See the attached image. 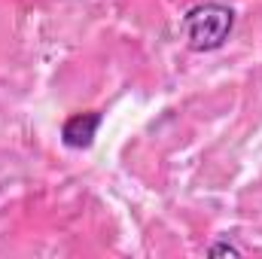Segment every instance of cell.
Listing matches in <instances>:
<instances>
[{"instance_id":"6da1fadb","label":"cell","mask_w":262,"mask_h":259,"mask_svg":"<svg viewBox=\"0 0 262 259\" xmlns=\"http://www.w3.org/2000/svg\"><path fill=\"white\" fill-rule=\"evenodd\" d=\"M235 28V9L216 0L195 3L186 15H183V34L189 49L195 52H216L226 46V40L232 37Z\"/></svg>"},{"instance_id":"7a4b0ae2","label":"cell","mask_w":262,"mask_h":259,"mask_svg":"<svg viewBox=\"0 0 262 259\" xmlns=\"http://www.w3.org/2000/svg\"><path fill=\"white\" fill-rule=\"evenodd\" d=\"M104 116L98 110H89V113H73L61 125V143L70 146V149H89L98 137V128H101Z\"/></svg>"},{"instance_id":"3957f363","label":"cell","mask_w":262,"mask_h":259,"mask_svg":"<svg viewBox=\"0 0 262 259\" xmlns=\"http://www.w3.org/2000/svg\"><path fill=\"white\" fill-rule=\"evenodd\" d=\"M244 250L238 247V244H232V241H213L210 247H207V256H241Z\"/></svg>"}]
</instances>
